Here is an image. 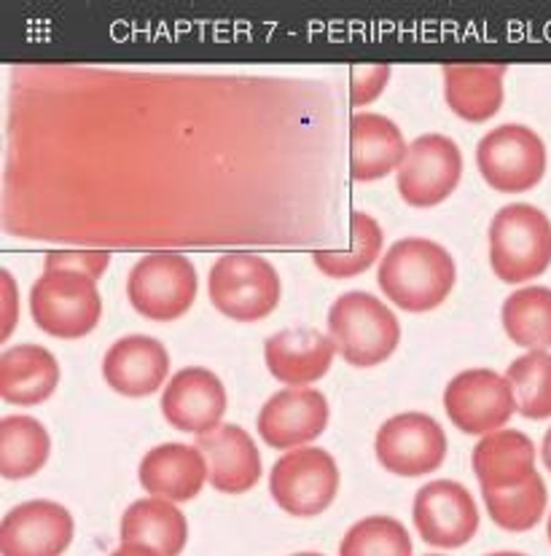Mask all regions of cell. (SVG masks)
Masks as SVG:
<instances>
[{
  "instance_id": "f546056e",
  "label": "cell",
  "mask_w": 551,
  "mask_h": 556,
  "mask_svg": "<svg viewBox=\"0 0 551 556\" xmlns=\"http://www.w3.org/2000/svg\"><path fill=\"white\" fill-rule=\"evenodd\" d=\"M339 556H412V538L393 516H366L342 538Z\"/></svg>"
},
{
  "instance_id": "f35d334b",
  "label": "cell",
  "mask_w": 551,
  "mask_h": 556,
  "mask_svg": "<svg viewBox=\"0 0 551 556\" xmlns=\"http://www.w3.org/2000/svg\"><path fill=\"white\" fill-rule=\"evenodd\" d=\"M430 556H439V554H430Z\"/></svg>"
},
{
  "instance_id": "484cf974",
  "label": "cell",
  "mask_w": 551,
  "mask_h": 556,
  "mask_svg": "<svg viewBox=\"0 0 551 556\" xmlns=\"http://www.w3.org/2000/svg\"><path fill=\"white\" fill-rule=\"evenodd\" d=\"M503 328L511 342L530 353L551 348V288H522L503 304Z\"/></svg>"
},
{
  "instance_id": "1f68e13d",
  "label": "cell",
  "mask_w": 551,
  "mask_h": 556,
  "mask_svg": "<svg viewBox=\"0 0 551 556\" xmlns=\"http://www.w3.org/2000/svg\"><path fill=\"white\" fill-rule=\"evenodd\" d=\"M388 78H390V67L388 65L352 67V78H350L352 105H366V102L377 100L379 94H383Z\"/></svg>"
},
{
  "instance_id": "30bf717a",
  "label": "cell",
  "mask_w": 551,
  "mask_h": 556,
  "mask_svg": "<svg viewBox=\"0 0 551 556\" xmlns=\"http://www.w3.org/2000/svg\"><path fill=\"white\" fill-rule=\"evenodd\" d=\"M463 153L444 135H423L409 146L399 167V194L412 207H434L458 189Z\"/></svg>"
},
{
  "instance_id": "cb8c5ba5",
  "label": "cell",
  "mask_w": 551,
  "mask_h": 556,
  "mask_svg": "<svg viewBox=\"0 0 551 556\" xmlns=\"http://www.w3.org/2000/svg\"><path fill=\"white\" fill-rule=\"evenodd\" d=\"M505 65H447V105L465 122H487L503 105Z\"/></svg>"
},
{
  "instance_id": "7402d4cb",
  "label": "cell",
  "mask_w": 551,
  "mask_h": 556,
  "mask_svg": "<svg viewBox=\"0 0 551 556\" xmlns=\"http://www.w3.org/2000/svg\"><path fill=\"white\" fill-rule=\"evenodd\" d=\"M60 384V363L38 344H16L0 355V399L16 406L43 404Z\"/></svg>"
},
{
  "instance_id": "603a6c76",
  "label": "cell",
  "mask_w": 551,
  "mask_h": 556,
  "mask_svg": "<svg viewBox=\"0 0 551 556\" xmlns=\"http://www.w3.org/2000/svg\"><path fill=\"white\" fill-rule=\"evenodd\" d=\"M189 541V521L162 497H143L122 516V546H146L162 556H180Z\"/></svg>"
},
{
  "instance_id": "277c9868",
  "label": "cell",
  "mask_w": 551,
  "mask_h": 556,
  "mask_svg": "<svg viewBox=\"0 0 551 556\" xmlns=\"http://www.w3.org/2000/svg\"><path fill=\"white\" fill-rule=\"evenodd\" d=\"M210 302L237 323L264 320L280 304V275L255 253H226L210 269Z\"/></svg>"
},
{
  "instance_id": "d6986e66",
  "label": "cell",
  "mask_w": 551,
  "mask_h": 556,
  "mask_svg": "<svg viewBox=\"0 0 551 556\" xmlns=\"http://www.w3.org/2000/svg\"><path fill=\"white\" fill-rule=\"evenodd\" d=\"M208 479V459L189 444H162L140 463V484L146 492L170 503L195 501Z\"/></svg>"
},
{
  "instance_id": "4fadbf2b",
  "label": "cell",
  "mask_w": 551,
  "mask_h": 556,
  "mask_svg": "<svg viewBox=\"0 0 551 556\" xmlns=\"http://www.w3.org/2000/svg\"><path fill=\"white\" fill-rule=\"evenodd\" d=\"M73 541V516L60 503L30 501L0 521L3 556H62Z\"/></svg>"
},
{
  "instance_id": "7a4b0ae2",
  "label": "cell",
  "mask_w": 551,
  "mask_h": 556,
  "mask_svg": "<svg viewBox=\"0 0 551 556\" xmlns=\"http://www.w3.org/2000/svg\"><path fill=\"white\" fill-rule=\"evenodd\" d=\"M490 264L503 282H527L551 264V220L533 204H505L490 224Z\"/></svg>"
},
{
  "instance_id": "6da1fadb",
  "label": "cell",
  "mask_w": 551,
  "mask_h": 556,
  "mask_svg": "<svg viewBox=\"0 0 551 556\" xmlns=\"http://www.w3.org/2000/svg\"><path fill=\"white\" fill-rule=\"evenodd\" d=\"M454 280L458 266L452 255L423 237L396 242L377 271L385 296L406 312L436 309L452 293Z\"/></svg>"
},
{
  "instance_id": "e0dca14e",
  "label": "cell",
  "mask_w": 551,
  "mask_h": 556,
  "mask_svg": "<svg viewBox=\"0 0 551 556\" xmlns=\"http://www.w3.org/2000/svg\"><path fill=\"white\" fill-rule=\"evenodd\" d=\"M170 374V355L153 337H124L113 344L102 361V377L116 393L146 399L156 393Z\"/></svg>"
},
{
  "instance_id": "44dd1931",
  "label": "cell",
  "mask_w": 551,
  "mask_h": 556,
  "mask_svg": "<svg viewBox=\"0 0 551 556\" xmlns=\"http://www.w3.org/2000/svg\"><path fill=\"white\" fill-rule=\"evenodd\" d=\"M481 490H511L536 476V444L519 430H496L474 446L471 457Z\"/></svg>"
},
{
  "instance_id": "ba28073f",
  "label": "cell",
  "mask_w": 551,
  "mask_h": 556,
  "mask_svg": "<svg viewBox=\"0 0 551 556\" xmlns=\"http://www.w3.org/2000/svg\"><path fill=\"white\" fill-rule=\"evenodd\" d=\"M275 503L291 516H317L339 492V468L326 450H291L275 463L270 476Z\"/></svg>"
},
{
  "instance_id": "e575fe53",
  "label": "cell",
  "mask_w": 551,
  "mask_h": 556,
  "mask_svg": "<svg viewBox=\"0 0 551 556\" xmlns=\"http://www.w3.org/2000/svg\"><path fill=\"white\" fill-rule=\"evenodd\" d=\"M541 457H543V465L551 470V428L547 433V439H543V446H541Z\"/></svg>"
},
{
  "instance_id": "d6a6232c",
  "label": "cell",
  "mask_w": 551,
  "mask_h": 556,
  "mask_svg": "<svg viewBox=\"0 0 551 556\" xmlns=\"http://www.w3.org/2000/svg\"><path fill=\"white\" fill-rule=\"evenodd\" d=\"M0 277H3V288H5V315H3V339H9V333L14 331V323H16V286L14 280H11L9 271H0Z\"/></svg>"
},
{
  "instance_id": "83f0119b",
  "label": "cell",
  "mask_w": 551,
  "mask_h": 556,
  "mask_svg": "<svg viewBox=\"0 0 551 556\" xmlns=\"http://www.w3.org/2000/svg\"><path fill=\"white\" fill-rule=\"evenodd\" d=\"M481 495H485V506L490 510L492 521L509 532L533 530L541 521L549 501L547 484H543L538 473L519 486H511V490H481Z\"/></svg>"
},
{
  "instance_id": "8992f818",
  "label": "cell",
  "mask_w": 551,
  "mask_h": 556,
  "mask_svg": "<svg viewBox=\"0 0 551 556\" xmlns=\"http://www.w3.org/2000/svg\"><path fill=\"white\" fill-rule=\"evenodd\" d=\"M129 304L156 323L178 320L197 299V269L180 253L143 255L129 269Z\"/></svg>"
},
{
  "instance_id": "74e56055",
  "label": "cell",
  "mask_w": 551,
  "mask_h": 556,
  "mask_svg": "<svg viewBox=\"0 0 551 556\" xmlns=\"http://www.w3.org/2000/svg\"><path fill=\"white\" fill-rule=\"evenodd\" d=\"M549 541H551V516H549Z\"/></svg>"
},
{
  "instance_id": "8fae6325",
  "label": "cell",
  "mask_w": 551,
  "mask_h": 556,
  "mask_svg": "<svg viewBox=\"0 0 551 556\" xmlns=\"http://www.w3.org/2000/svg\"><path fill=\"white\" fill-rule=\"evenodd\" d=\"M377 459L396 476H425L441 468L447 457V435L434 417L423 412L396 414L379 428Z\"/></svg>"
},
{
  "instance_id": "52a82bcc",
  "label": "cell",
  "mask_w": 551,
  "mask_h": 556,
  "mask_svg": "<svg viewBox=\"0 0 551 556\" xmlns=\"http://www.w3.org/2000/svg\"><path fill=\"white\" fill-rule=\"evenodd\" d=\"M476 164L487 184L501 194L536 189L547 173V146L522 124H503L476 146Z\"/></svg>"
},
{
  "instance_id": "d590c367",
  "label": "cell",
  "mask_w": 551,
  "mask_h": 556,
  "mask_svg": "<svg viewBox=\"0 0 551 556\" xmlns=\"http://www.w3.org/2000/svg\"><path fill=\"white\" fill-rule=\"evenodd\" d=\"M490 556H525V554H519V552H498V554H490Z\"/></svg>"
},
{
  "instance_id": "ffe728a7",
  "label": "cell",
  "mask_w": 551,
  "mask_h": 556,
  "mask_svg": "<svg viewBox=\"0 0 551 556\" xmlns=\"http://www.w3.org/2000/svg\"><path fill=\"white\" fill-rule=\"evenodd\" d=\"M401 129L379 113H355L350 122V173L355 180H379L406 159Z\"/></svg>"
},
{
  "instance_id": "4316f807",
  "label": "cell",
  "mask_w": 551,
  "mask_h": 556,
  "mask_svg": "<svg viewBox=\"0 0 551 556\" xmlns=\"http://www.w3.org/2000/svg\"><path fill=\"white\" fill-rule=\"evenodd\" d=\"M383 226L368 213L350 215V248L348 251H315L312 261L323 275L342 280V277H355L366 271L383 253Z\"/></svg>"
},
{
  "instance_id": "7c38bea8",
  "label": "cell",
  "mask_w": 551,
  "mask_h": 556,
  "mask_svg": "<svg viewBox=\"0 0 551 556\" xmlns=\"http://www.w3.org/2000/svg\"><path fill=\"white\" fill-rule=\"evenodd\" d=\"M412 519L425 543L436 548H460L479 530L474 495L458 481H430L417 492Z\"/></svg>"
},
{
  "instance_id": "4dcf8cb0",
  "label": "cell",
  "mask_w": 551,
  "mask_h": 556,
  "mask_svg": "<svg viewBox=\"0 0 551 556\" xmlns=\"http://www.w3.org/2000/svg\"><path fill=\"white\" fill-rule=\"evenodd\" d=\"M111 264L108 251H51L47 255V269H67L98 280Z\"/></svg>"
},
{
  "instance_id": "9c48e42d",
  "label": "cell",
  "mask_w": 551,
  "mask_h": 556,
  "mask_svg": "<svg viewBox=\"0 0 551 556\" xmlns=\"http://www.w3.org/2000/svg\"><path fill=\"white\" fill-rule=\"evenodd\" d=\"M444 408L463 433L490 435L503 430L516 412V401L509 379L490 368H471L447 384Z\"/></svg>"
},
{
  "instance_id": "ac0fdd59",
  "label": "cell",
  "mask_w": 551,
  "mask_h": 556,
  "mask_svg": "<svg viewBox=\"0 0 551 556\" xmlns=\"http://www.w3.org/2000/svg\"><path fill=\"white\" fill-rule=\"evenodd\" d=\"M197 450L208 459L210 484L226 495H242L261 479V455L255 441L240 425H221L213 433L200 435Z\"/></svg>"
},
{
  "instance_id": "5b68a950",
  "label": "cell",
  "mask_w": 551,
  "mask_h": 556,
  "mask_svg": "<svg viewBox=\"0 0 551 556\" xmlns=\"http://www.w3.org/2000/svg\"><path fill=\"white\" fill-rule=\"evenodd\" d=\"M36 326L57 339H82L98 326L102 302L92 277L67 269H47L30 291Z\"/></svg>"
},
{
  "instance_id": "9a60e30c",
  "label": "cell",
  "mask_w": 551,
  "mask_h": 556,
  "mask_svg": "<svg viewBox=\"0 0 551 556\" xmlns=\"http://www.w3.org/2000/svg\"><path fill=\"white\" fill-rule=\"evenodd\" d=\"M162 412L164 419L184 433H213L226 412L224 382L210 368H180L164 388Z\"/></svg>"
},
{
  "instance_id": "8d00e7d4",
  "label": "cell",
  "mask_w": 551,
  "mask_h": 556,
  "mask_svg": "<svg viewBox=\"0 0 551 556\" xmlns=\"http://www.w3.org/2000/svg\"><path fill=\"white\" fill-rule=\"evenodd\" d=\"M293 556H323V554H312V552H310V554H293Z\"/></svg>"
},
{
  "instance_id": "f1b7e54d",
  "label": "cell",
  "mask_w": 551,
  "mask_h": 556,
  "mask_svg": "<svg viewBox=\"0 0 551 556\" xmlns=\"http://www.w3.org/2000/svg\"><path fill=\"white\" fill-rule=\"evenodd\" d=\"M511 390H514L516 412L527 419L551 417V355L527 353L516 357L505 371Z\"/></svg>"
},
{
  "instance_id": "5bb4252c",
  "label": "cell",
  "mask_w": 551,
  "mask_h": 556,
  "mask_svg": "<svg viewBox=\"0 0 551 556\" xmlns=\"http://www.w3.org/2000/svg\"><path fill=\"white\" fill-rule=\"evenodd\" d=\"M328 401L315 388H288L259 412V435L275 450H297L326 430Z\"/></svg>"
},
{
  "instance_id": "d4e9b609",
  "label": "cell",
  "mask_w": 551,
  "mask_h": 556,
  "mask_svg": "<svg viewBox=\"0 0 551 556\" xmlns=\"http://www.w3.org/2000/svg\"><path fill=\"white\" fill-rule=\"evenodd\" d=\"M51 439L38 419L14 414L0 419V473L5 479H30L47 465Z\"/></svg>"
},
{
  "instance_id": "3957f363",
  "label": "cell",
  "mask_w": 551,
  "mask_h": 556,
  "mask_svg": "<svg viewBox=\"0 0 551 556\" xmlns=\"http://www.w3.org/2000/svg\"><path fill=\"white\" fill-rule=\"evenodd\" d=\"M328 333L350 366L368 368L393 355L401 326L393 312L372 293L350 291L328 309Z\"/></svg>"
},
{
  "instance_id": "2e32d148",
  "label": "cell",
  "mask_w": 551,
  "mask_h": 556,
  "mask_svg": "<svg viewBox=\"0 0 551 556\" xmlns=\"http://www.w3.org/2000/svg\"><path fill=\"white\" fill-rule=\"evenodd\" d=\"M334 355H337L334 339L323 337L315 328H286L280 333H272L264 344L272 377L291 388H304L326 377Z\"/></svg>"
},
{
  "instance_id": "836d02e7",
  "label": "cell",
  "mask_w": 551,
  "mask_h": 556,
  "mask_svg": "<svg viewBox=\"0 0 551 556\" xmlns=\"http://www.w3.org/2000/svg\"><path fill=\"white\" fill-rule=\"evenodd\" d=\"M111 556H162V554H156L153 548H146V546H118Z\"/></svg>"
}]
</instances>
